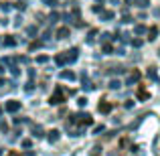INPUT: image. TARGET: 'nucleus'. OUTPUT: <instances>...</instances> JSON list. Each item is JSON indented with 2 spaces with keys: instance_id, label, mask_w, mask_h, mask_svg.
Masks as SVG:
<instances>
[{
  "instance_id": "f257e3e1",
  "label": "nucleus",
  "mask_w": 160,
  "mask_h": 156,
  "mask_svg": "<svg viewBox=\"0 0 160 156\" xmlns=\"http://www.w3.org/2000/svg\"><path fill=\"white\" fill-rule=\"evenodd\" d=\"M49 103L51 105H59V103H65V93L61 91V87H57V91L49 98Z\"/></svg>"
},
{
  "instance_id": "f03ea898",
  "label": "nucleus",
  "mask_w": 160,
  "mask_h": 156,
  "mask_svg": "<svg viewBox=\"0 0 160 156\" xmlns=\"http://www.w3.org/2000/svg\"><path fill=\"white\" fill-rule=\"evenodd\" d=\"M71 122H79V124H83V126H89V124H93V118H91L89 113H79V116H73Z\"/></svg>"
},
{
  "instance_id": "7ed1b4c3",
  "label": "nucleus",
  "mask_w": 160,
  "mask_h": 156,
  "mask_svg": "<svg viewBox=\"0 0 160 156\" xmlns=\"http://www.w3.org/2000/svg\"><path fill=\"white\" fill-rule=\"evenodd\" d=\"M77 57H79V49H77V47H75V49H69V51L65 53V59H67V63H73Z\"/></svg>"
},
{
  "instance_id": "20e7f679",
  "label": "nucleus",
  "mask_w": 160,
  "mask_h": 156,
  "mask_svg": "<svg viewBox=\"0 0 160 156\" xmlns=\"http://www.w3.org/2000/svg\"><path fill=\"white\" fill-rule=\"evenodd\" d=\"M142 77V73H140V71H132V73H130V77L128 79H126V85H130V83H134V81H138V79H140Z\"/></svg>"
},
{
  "instance_id": "39448f33",
  "label": "nucleus",
  "mask_w": 160,
  "mask_h": 156,
  "mask_svg": "<svg viewBox=\"0 0 160 156\" xmlns=\"http://www.w3.org/2000/svg\"><path fill=\"white\" fill-rule=\"evenodd\" d=\"M98 109H99L102 113H109V112H112V103H109V102H99Z\"/></svg>"
},
{
  "instance_id": "423d86ee",
  "label": "nucleus",
  "mask_w": 160,
  "mask_h": 156,
  "mask_svg": "<svg viewBox=\"0 0 160 156\" xmlns=\"http://www.w3.org/2000/svg\"><path fill=\"white\" fill-rule=\"evenodd\" d=\"M18 109H20V103H18V102H14V99L6 103V112H18Z\"/></svg>"
},
{
  "instance_id": "0eeeda50",
  "label": "nucleus",
  "mask_w": 160,
  "mask_h": 156,
  "mask_svg": "<svg viewBox=\"0 0 160 156\" xmlns=\"http://www.w3.org/2000/svg\"><path fill=\"white\" fill-rule=\"evenodd\" d=\"M67 35H69V28L67 27H63V28L57 31V39H67Z\"/></svg>"
},
{
  "instance_id": "6e6552de",
  "label": "nucleus",
  "mask_w": 160,
  "mask_h": 156,
  "mask_svg": "<svg viewBox=\"0 0 160 156\" xmlns=\"http://www.w3.org/2000/svg\"><path fill=\"white\" fill-rule=\"evenodd\" d=\"M148 98H150L148 89H144V87H140V89H138V99H148Z\"/></svg>"
},
{
  "instance_id": "1a4fd4ad",
  "label": "nucleus",
  "mask_w": 160,
  "mask_h": 156,
  "mask_svg": "<svg viewBox=\"0 0 160 156\" xmlns=\"http://www.w3.org/2000/svg\"><path fill=\"white\" fill-rule=\"evenodd\" d=\"M156 35H158V27H150V31H148V39H150V41H154V39H156Z\"/></svg>"
},
{
  "instance_id": "9d476101",
  "label": "nucleus",
  "mask_w": 160,
  "mask_h": 156,
  "mask_svg": "<svg viewBox=\"0 0 160 156\" xmlns=\"http://www.w3.org/2000/svg\"><path fill=\"white\" fill-rule=\"evenodd\" d=\"M55 61H57L59 65H65V63H67V59H65V53H59L57 57H55Z\"/></svg>"
},
{
  "instance_id": "9b49d317",
  "label": "nucleus",
  "mask_w": 160,
  "mask_h": 156,
  "mask_svg": "<svg viewBox=\"0 0 160 156\" xmlns=\"http://www.w3.org/2000/svg\"><path fill=\"white\" fill-rule=\"evenodd\" d=\"M61 79H75V73H73V71H63Z\"/></svg>"
},
{
  "instance_id": "f8f14e48",
  "label": "nucleus",
  "mask_w": 160,
  "mask_h": 156,
  "mask_svg": "<svg viewBox=\"0 0 160 156\" xmlns=\"http://www.w3.org/2000/svg\"><path fill=\"white\" fill-rule=\"evenodd\" d=\"M57 138H59V132L57 130H51L49 132V142H57Z\"/></svg>"
},
{
  "instance_id": "ddd939ff",
  "label": "nucleus",
  "mask_w": 160,
  "mask_h": 156,
  "mask_svg": "<svg viewBox=\"0 0 160 156\" xmlns=\"http://www.w3.org/2000/svg\"><path fill=\"white\" fill-rule=\"evenodd\" d=\"M102 16H103V20H112V18H113V12H112V10H103Z\"/></svg>"
},
{
  "instance_id": "4468645a",
  "label": "nucleus",
  "mask_w": 160,
  "mask_h": 156,
  "mask_svg": "<svg viewBox=\"0 0 160 156\" xmlns=\"http://www.w3.org/2000/svg\"><path fill=\"white\" fill-rule=\"evenodd\" d=\"M4 45H6V47H14V45H16V41L12 39V37H6V39H4Z\"/></svg>"
},
{
  "instance_id": "2eb2a0df",
  "label": "nucleus",
  "mask_w": 160,
  "mask_h": 156,
  "mask_svg": "<svg viewBox=\"0 0 160 156\" xmlns=\"http://www.w3.org/2000/svg\"><path fill=\"white\" fill-rule=\"evenodd\" d=\"M120 85H122V83L118 81V79H112V81H109V87H112V89H118Z\"/></svg>"
},
{
  "instance_id": "dca6fc26",
  "label": "nucleus",
  "mask_w": 160,
  "mask_h": 156,
  "mask_svg": "<svg viewBox=\"0 0 160 156\" xmlns=\"http://www.w3.org/2000/svg\"><path fill=\"white\" fill-rule=\"evenodd\" d=\"M47 61H49L47 55H39V57H37V63H47Z\"/></svg>"
},
{
  "instance_id": "f3484780",
  "label": "nucleus",
  "mask_w": 160,
  "mask_h": 156,
  "mask_svg": "<svg viewBox=\"0 0 160 156\" xmlns=\"http://www.w3.org/2000/svg\"><path fill=\"white\" fill-rule=\"evenodd\" d=\"M103 53H108V55H109V53H113V47L106 43V45H103Z\"/></svg>"
},
{
  "instance_id": "a211bd4d",
  "label": "nucleus",
  "mask_w": 160,
  "mask_h": 156,
  "mask_svg": "<svg viewBox=\"0 0 160 156\" xmlns=\"http://www.w3.org/2000/svg\"><path fill=\"white\" fill-rule=\"evenodd\" d=\"M99 150H102L99 146H95V148H91V156H99Z\"/></svg>"
},
{
  "instance_id": "6ab92c4d",
  "label": "nucleus",
  "mask_w": 160,
  "mask_h": 156,
  "mask_svg": "<svg viewBox=\"0 0 160 156\" xmlns=\"http://www.w3.org/2000/svg\"><path fill=\"white\" fill-rule=\"evenodd\" d=\"M32 89H35V87H32V83H27V87H24V91H27V93H32Z\"/></svg>"
},
{
  "instance_id": "aec40b11",
  "label": "nucleus",
  "mask_w": 160,
  "mask_h": 156,
  "mask_svg": "<svg viewBox=\"0 0 160 156\" xmlns=\"http://www.w3.org/2000/svg\"><path fill=\"white\" fill-rule=\"evenodd\" d=\"M138 6H142V8H146V6H148V0H138Z\"/></svg>"
},
{
  "instance_id": "412c9836",
  "label": "nucleus",
  "mask_w": 160,
  "mask_h": 156,
  "mask_svg": "<svg viewBox=\"0 0 160 156\" xmlns=\"http://www.w3.org/2000/svg\"><path fill=\"white\" fill-rule=\"evenodd\" d=\"M31 144H32L31 140H22V148H31Z\"/></svg>"
},
{
  "instance_id": "4be33fe9",
  "label": "nucleus",
  "mask_w": 160,
  "mask_h": 156,
  "mask_svg": "<svg viewBox=\"0 0 160 156\" xmlns=\"http://www.w3.org/2000/svg\"><path fill=\"white\" fill-rule=\"evenodd\" d=\"M132 45H134V47H140L142 41H140V39H134V41H132Z\"/></svg>"
},
{
  "instance_id": "5701e85b",
  "label": "nucleus",
  "mask_w": 160,
  "mask_h": 156,
  "mask_svg": "<svg viewBox=\"0 0 160 156\" xmlns=\"http://www.w3.org/2000/svg\"><path fill=\"white\" fill-rule=\"evenodd\" d=\"M39 47H41V41H35V43L31 45V49H39Z\"/></svg>"
},
{
  "instance_id": "b1692460",
  "label": "nucleus",
  "mask_w": 160,
  "mask_h": 156,
  "mask_svg": "<svg viewBox=\"0 0 160 156\" xmlns=\"http://www.w3.org/2000/svg\"><path fill=\"white\" fill-rule=\"evenodd\" d=\"M148 75H150L152 79H156V71H154V69H150V71H148Z\"/></svg>"
},
{
  "instance_id": "393cba45",
  "label": "nucleus",
  "mask_w": 160,
  "mask_h": 156,
  "mask_svg": "<svg viewBox=\"0 0 160 156\" xmlns=\"http://www.w3.org/2000/svg\"><path fill=\"white\" fill-rule=\"evenodd\" d=\"M45 4H47V6H55V0H43Z\"/></svg>"
},
{
  "instance_id": "a878e982",
  "label": "nucleus",
  "mask_w": 160,
  "mask_h": 156,
  "mask_svg": "<svg viewBox=\"0 0 160 156\" xmlns=\"http://www.w3.org/2000/svg\"><path fill=\"white\" fill-rule=\"evenodd\" d=\"M85 103H87V99H85V98H79V105H81V108H83Z\"/></svg>"
},
{
  "instance_id": "bb28decb",
  "label": "nucleus",
  "mask_w": 160,
  "mask_h": 156,
  "mask_svg": "<svg viewBox=\"0 0 160 156\" xmlns=\"http://www.w3.org/2000/svg\"><path fill=\"white\" fill-rule=\"evenodd\" d=\"M8 156H20V154H18V152H10Z\"/></svg>"
},
{
  "instance_id": "cd10ccee",
  "label": "nucleus",
  "mask_w": 160,
  "mask_h": 156,
  "mask_svg": "<svg viewBox=\"0 0 160 156\" xmlns=\"http://www.w3.org/2000/svg\"><path fill=\"white\" fill-rule=\"evenodd\" d=\"M0 154H2V150H0Z\"/></svg>"
}]
</instances>
